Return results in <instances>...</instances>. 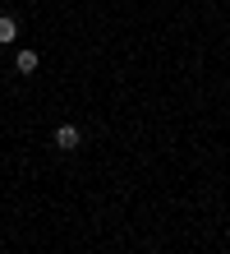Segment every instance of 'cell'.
I'll use <instances>...</instances> for the list:
<instances>
[{"instance_id": "6da1fadb", "label": "cell", "mask_w": 230, "mask_h": 254, "mask_svg": "<svg viewBox=\"0 0 230 254\" xmlns=\"http://www.w3.org/2000/svg\"><path fill=\"white\" fill-rule=\"evenodd\" d=\"M79 143H83V129L79 125H55V148H60V153H74Z\"/></svg>"}, {"instance_id": "3957f363", "label": "cell", "mask_w": 230, "mask_h": 254, "mask_svg": "<svg viewBox=\"0 0 230 254\" xmlns=\"http://www.w3.org/2000/svg\"><path fill=\"white\" fill-rule=\"evenodd\" d=\"M14 74H37V51H19L14 56Z\"/></svg>"}, {"instance_id": "7a4b0ae2", "label": "cell", "mask_w": 230, "mask_h": 254, "mask_svg": "<svg viewBox=\"0 0 230 254\" xmlns=\"http://www.w3.org/2000/svg\"><path fill=\"white\" fill-rule=\"evenodd\" d=\"M9 42H19V19L14 14H0V47H9Z\"/></svg>"}]
</instances>
